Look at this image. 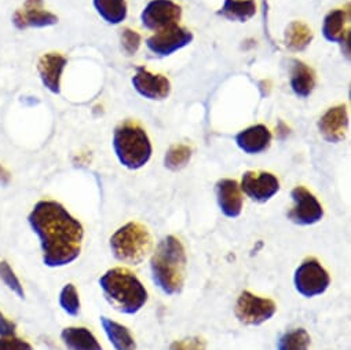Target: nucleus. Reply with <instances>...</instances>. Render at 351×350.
Here are the masks:
<instances>
[{"label":"nucleus","mask_w":351,"mask_h":350,"mask_svg":"<svg viewBox=\"0 0 351 350\" xmlns=\"http://www.w3.org/2000/svg\"><path fill=\"white\" fill-rule=\"evenodd\" d=\"M293 207L288 213V218L300 226H308L319 222L324 217V209L317 198L304 187H296L291 192Z\"/></svg>","instance_id":"nucleus-10"},{"label":"nucleus","mask_w":351,"mask_h":350,"mask_svg":"<svg viewBox=\"0 0 351 350\" xmlns=\"http://www.w3.org/2000/svg\"><path fill=\"white\" fill-rule=\"evenodd\" d=\"M236 143L243 152L258 154L269 149L271 143V132L263 124L251 126L236 135Z\"/></svg>","instance_id":"nucleus-17"},{"label":"nucleus","mask_w":351,"mask_h":350,"mask_svg":"<svg viewBox=\"0 0 351 350\" xmlns=\"http://www.w3.org/2000/svg\"><path fill=\"white\" fill-rule=\"evenodd\" d=\"M291 89L299 98H307L315 87V72L299 60L292 61Z\"/></svg>","instance_id":"nucleus-20"},{"label":"nucleus","mask_w":351,"mask_h":350,"mask_svg":"<svg viewBox=\"0 0 351 350\" xmlns=\"http://www.w3.org/2000/svg\"><path fill=\"white\" fill-rule=\"evenodd\" d=\"M0 281H2L5 284V287L9 288L16 296H19L21 299L25 296L24 285L21 284L14 269L5 259L0 261Z\"/></svg>","instance_id":"nucleus-28"},{"label":"nucleus","mask_w":351,"mask_h":350,"mask_svg":"<svg viewBox=\"0 0 351 350\" xmlns=\"http://www.w3.org/2000/svg\"><path fill=\"white\" fill-rule=\"evenodd\" d=\"M0 350H34L32 345L19 336L0 338Z\"/></svg>","instance_id":"nucleus-30"},{"label":"nucleus","mask_w":351,"mask_h":350,"mask_svg":"<svg viewBox=\"0 0 351 350\" xmlns=\"http://www.w3.org/2000/svg\"><path fill=\"white\" fill-rule=\"evenodd\" d=\"M101 324L109 342L116 350H135L134 336L127 327L105 316L101 317Z\"/></svg>","instance_id":"nucleus-21"},{"label":"nucleus","mask_w":351,"mask_h":350,"mask_svg":"<svg viewBox=\"0 0 351 350\" xmlns=\"http://www.w3.org/2000/svg\"><path fill=\"white\" fill-rule=\"evenodd\" d=\"M61 340L68 350H102L95 335L86 327H66L61 332Z\"/></svg>","instance_id":"nucleus-19"},{"label":"nucleus","mask_w":351,"mask_h":350,"mask_svg":"<svg viewBox=\"0 0 351 350\" xmlns=\"http://www.w3.org/2000/svg\"><path fill=\"white\" fill-rule=\"evenodd\" d=\"M293 284L300 295L304 298H313L328 290L330 277L315 258H307L296 269Z\"/></svg>","instance_id":"nucleus-6"},{"label":"nucleus","mask_w":351,"mask_h":350,"mask_svg":"<svg viewBox=\"0 0 351 350\" xmlns=\"http://www.w3.org/2000/svg\"><path fill=\"white\" fill-rule=\"evenodd\" d=\"M310 335L303 328H296L285 332L277 345L278 350H308Z\"/></svg>","instance_id":"nucleus-26"},{"label":"nucleus","mask_w":351,"mask_h":350,"mask_svg":"<svg viewBox=\"0 0 351 350\" xmlns=\"http://www.w3.org/2000/svg\"><path fill=\"white\" fill-rule=\"evenodd\" d=\"M348 128V115L346 105L329 108L318 120V130L326 142L337 143L344 139Z\"/></svg>","instance_id":"nucleus-14"},{"label":"nucleus","mask_w":351,"mask_h":350,"mask_svg":"<svg viewBox=\"0 0 351 350\" xmlns=\"http://www.w3.org/2000/svg\"><path fill=\"white\" fill-rule=\"evenodd\" d=\"M17 325L5 316V313L0 310V338H9L16 336Z\"/></svg>","instance_id":"nucleus-32"},{"label":"nucleus","mask_w":351,"mask_h":350,"mask_svg":"<svg viewBox=\"0 0 351 350\" xmlns=\"http://www.w3.org/2000/svg\"><path fill=\"white\" fill-rule=\"evenodd\" d=\"M150 270L154 284L167 295H177L182 291L186 273V253L175 236L164 237L152 259Z\"/></svg>","instance_id":"nucleus-2"},{"label":"nucleus","mask_w":351,"mask_h":350,"mask_svg":"<svg viewBox=\"0 0 351 350\" xmlns=\"http://www.w3.org/2000/svg\"><path fill=\"white\" fill-rule=\"evenodd\" d=\"M109 242L114 258L130 265H139L153 246L149 231L138 222H128L121 226Z\"/></svg>","instance_id":"nucleus-5"},{"label":"nucleus","mask_w":351,"mask_h":350,"mask_svg":"<svg viewBox=\"0 0 351 350\" xmlns=\"http://www.w3.org/2000/svg\"><path fill=\"white\" fill-rule=\"evenodd\" d=\"M113 149L120 164L128 170L142 168L152 157V143L146 131L132 121L116 127Z\"/></svg>","instance_id":"nucleus-4"},{"label":"nucleus","mask_w":351,"mask_h":350,"mask_svg":"<svg viewBox=\"0 0 351 350\" xmlns=\"http://www.w3.org/2000/svg\"><path fill=\"white\" fill-rule=\"evenodd\" d=\"M132 86L146 100L162 101L169 95L171 83L162 75H154L145 67H138L132 76Z\"/></svg>","instance_id":"nucleus-13"},{"label":"nucleus","mask_w":351,"mask_h":350,"mask_svg":"<svg viewBox=\"0 0 351 350\" xmlns=\"http://www.w3.org/2000/svg\"><path fill=\"white\" fill-rule=\"evenodd\" d=\"M348 20L350 14L347 10L336 9L326 14L322 25V35L330 43L348 45Z\"/></svg>","instance_id":"nucleus-18"},{"label":"nucleus","mask_w":351,"mask_h":350,"mask_svg":"<svg viewBox=\"0 0 351 350\" xmlns=\"http://www.w3.org/2000/svg\"><path fill=\"white\" fill-rule=\"evenodd\" d=\"M182 19V8L172 0H152L141 13V23L149 31H162L178 25Z\"/></svg>","instance_id":"nucleus-7"},{"label":"nucleus","mask_w":351,"mask_h":350,"mask_svg":"<svg viewBox=\"0 0 351 350\" xmlns=\"http://www.w3.org/2000/svg\"><path fill=\"white\" fill-rule=\"evenodd\" d=\"M313 31L302 21H292L284 34L285 46L295 53L306 50L313 42Z\"/></svg>","instance_id":"nucleus-23"},{"label":"nucleus","mask_w":351,"mask_h":350,"mask_svg":"<svg viewBox=\"0 0 351 350\" xmlns=\"http://www.w3.org/2000/svg\"><path fill=\"white\" fill-rule=\"evenodd\" d=\"M141 46V35L130 28L121 31V49L125 56H134Z\"/></svg>","instance_id":"nucleus-29"},{"label":"nucleus","mask_w":351,"mask_h":350,"mask_svg":"<svg viewBox=\"0 0 351 350\" xmlns=\"http://www.w3.org/2000/svg\"><path fill=\"white\" fill-rule=\"evenodd\" d=\"M255 14V0H225L222 9L218 12V16L236 23H247Z\"/></svg>","instance_id":"nucleus-22"},{"label":"nucleus","mask_w":351,"mask_h":350,"mask_svg":"<svg viewBox=\"0 0 351 350\" xmlns=\"http://www.w3.org/2000/svg\"><path fill=\"white\" fill-rule=\"evenodd\" d=\"M28 222L39 239L47 268H64L79 258L84 229L62 205L54 200L38 202L28 215Z\"/></svg>","instance_id":"nucleus-1"},{"label":"nucleus","mask_w":351,"mask_h":350,"mask_svg":"<svg viewBox=\"0 0 351 350\" xmlns=\"http://www.w3.org/2000/svg\"><path fill=\"white\" fill-rule=\"evenodd\" d=\"M169 350H206V343L200 338H191L173 342Z\"/></svg>","instance_id":"nucleus-31"},{"label":"nucleus","mask_w":351,"mask_h":350,"mask_svg":"<svg viewBox=\"0 0 351 350\" xmlns=\"http://www.w3.org/2000/svg\"><path fill=\"white\" fill-rule=\"evenodd\" d=\"M277 306L271 299L261 298L250 291H243L237 299L234 314L245 325H261L276 314Z\"/></svg>","instance_id":"nucleus-8"},{"label":"nucleus","mask_w":351,"mask_h":350,"mask_svg":"<svg viewBox=\"0 0 351 350\" xmlns=\"http://www.w3.org/2000/svg\"><path fill=\"white\" fill-rule=\"evenodd\" d=\"M58 302H60L61 309L66 314H69L72 317H76L79 314V312H80V298H79L77 288L73 284L69 283L61 290Z\"/></svg>","instance_id":"nucleus-27"},{"label":"nucleus","mask_w":351,"mask_h":350,"mask_svg":"<svg viewBox=\"0 0 351 350\" xmlns=\"http://www.w3.org/2000/svg\"><path fill=\"white\" fill-rule=\"evenodd\" d=\"M68 60L60 53L45 54L38 64V72L43 86L53 94H60L61 91V78Z\"/></svg>","instance_id":"nucleus-15"},{"label":"nucleus","mask_w":351,"mask_h":350,"mask_svg":"<svg viewBox=\"0 0 351 350\" xmlns=\"http://www.w3.org/2000/svg\"><path fill=\"white\" fill-rule=\"evenodd\" d=\"M10 181H12L10 172L2 164H0V184H2V185H9Z\"/></svg>","instance_id":"nucleus-33"},{"label":"nucleus","mask_w":351,"mask_h":350,"mask_svg":"<svg viewBox=\"0 0 351 350\" xmlns=\"http://www.w3.org/2000/svg\"><path fill=\"white\" fill-rule=\"evenodd\" d=\"M192 159V149L188 145H173L164 157V165L171 171L185 168Z\"/></svg>","instance_id":"nucleus-25"},{"label":"nucleus","mask_w":351,"mask_h":350,"mask_svg":"<svg viewBox=\"0 0 351 350\" xmlns=\"http://www.w3.org/2000/svg\"><path fill=\"white\" fill-rule=\"evenodd\" d=\"M193 40V34L182 28L180 25H175L162 31L156 32L150 38L146 39L147 49L158 56V57H168L173 53L180 51L181 49L189 46Z\"/></svg>","instance_id":"nucleus-9"},{"label":"nucleus","mask_w":351,"mask_h":350,"mask_svg":"<svg viewBox=\"0 0 351 350\" xmlns=\"http://www.w3.org/2000/svg\"><path fill=\"white\" fill-rule=\"evenodd\" d=\"M97 13L112 25L121 24L127 17L125 0H94Z\"/></svg>","instance_id":"nucleus-24"},{"label":"nucleus","mask_w":351,"mask_h":350,"mask_svg":"<svg viewBox=\"0 0 351 350\" xmlns=\"http://www.w3.org/2000/svg\"><path fill=\"white\" fill-rule=\"evenodd\" d=\"M58 23V17L43 8V0H25L24 6L13 16V24L17 30L46 28Z\"/></svg>","instance_id":"nucleus-12"},{"label":"nucleus","mask_w":351,"mask_h":350,"mask_svg":"<svg viewBox=\"0 0 351 350\" xmlns=\"http://www.w3.org/2000/svg\"><path fill=\"white\" fill-rule=\"evenodd\" d=\"M240 189L254 202L266 203L280 191V183L271 172L247 171L243 175Z\"/></svg>","instance_id":"nucleus-11"},{"label":"nucleus","mask_w":351,"mask_h":350,"mask_svg":"<svg viewBox=\"0 0 351 350\" xmlns=\"http://www.w3.org/2000/svg\"><path fill=\"white\" fill-rule=\"evenodd\" d=\"M217 200L221 211L228 218H237L243 211V196L237 181L221 180L215 187Z\"/></svg>","instance_id":"nucleus-16"},{"label":"nucleus","mask_w":351,"mask_h":350,"mask_svg":"<svg viewBox=\"0 0 351 350\" xmlns=\"http://www.w3.org/2000/svg\"><path fill=\"white\" fill-rule=\"evenodd\" d=\"M99 285L106 301L125 314L138 313L147 302V291L139 279L124 268H113L101 279Z\"/></svg>","instance_id":"nucleus-3"}]
</instances>
